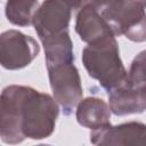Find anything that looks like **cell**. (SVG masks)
<instances>
[{"instance_id":"7a4b0ae2","label":"cell","mask_w":146,"mask_h":146,"mask_svg":"<svg viewBox=\"0 0 146 146\" xmlns=\"http://www.w3.org/2000/svg\"><path fill=\"white\" fill-rule=\"evenodd\" d=\"M82 64L88 75L97 80L107 92L119 87L128 74L120 57L115 35L88 43L82 50Z\"/></svg>"},{"instance_id":"8992f818","label":"cell","mask_w":146,"mask_h":146,"mask_svg":"<svg viewBox=\"0 0 146 146\" xmlns=\"http://www.w3.org/2000/svg\"><path fill=\"white\" fill-rule=\"evenodd\" d=\"M39 52L38 42L17 30H8L0 35V62L6 70L16 71L26 67Z\"/></svg>"},{"instance_id":"7c38bea8","label":"cell","mask_w":146,"mask_h":146,"mask_svg":"<svg viewBox=\"0 0 146 146\" xmlns=\"http://www.w3.org/2000/svg\"><path fill=\"white\" fill-rule=\"evenodd\" d=\"M123 83L146 92V50L140 51L132 59Z\"/></svg>"},{"instance_id":"52a82bcc","label":"cell","mask_w":146,"mask_h":146,"mask_svg":"<svg viewBox=\"0 0 146 146\" xmlns=\"http://www.w3.org/2000/svg\"><path fill=\"white\" fill-rule=\"evenodd\" d=\"M89 137L94 145H146V124L137 121L108 124L91 130Z\"/></svg>"},{"instance_id":"5b68a950","label":"cell","mask_w":146,"mask_h":146,"mask_svg":"<svg viewBox=\"0 0 146 146\" xmlns=\"http://www.w3.org/2000/svg\"><path fill=\"white\" fill-rule=\"evenodd\" d=\"M86 0H44L38 8L33 26L42 41L47 38L68 32L72 14L78 11Z\"/></svg>"},{"instance_id":"ba28073f","label":"cell","mask_w":146,"mask_h":146,"mask_svg":"<svg viewBox=\"0 0 146 146\" xmlns=\"http://www.w3.org/2000/svg\"><path fill=\"white\" fill-rule=\"evenodd\" d=\"M75 32L83 42L90 43L107 35H114L108 24L99 15L92 0H86L76 11Z\"/></svg>"},{"instance_id":"6da1fadb","label":"cell","mask_w":146,"mask_h":146,"mask_svg":"<svg viewBox=\"0 0 146 146\" xmlns=\"http://www.w3.org/2000/svg\"><path fill=\"white\" fill-rule=\"evenodd\" d=\"M58 114V103L49 94L27 86H7L0 96L1 140L15 145L26 138H48L55 131Z\"/></svg>"},{"instance_id":"3957f363","label":"cell","mask_w":146,"mask_h":146,"mask_svg":"<svg viewBox=\"0 0 146 146\" xmlns=\"http://www.w3.org/2000/svg\"><path fill=\"white\" fill-rule=\"evenodd\" d=\"M92 3L115 36L146 41V0H92Z\"/></svg>"},{"instance_id":"277c9868","label":"cell","mask_w":146,"mask_h":146,"mask_svg":"<svg viewBox=\"0 0 146 146\" xmlns=\"http://www.w3.org/2000/svg\"><path fill=\"white\" fill-rule=\"evenodd\" d=\"M46 67L52 96L63 108L64 114L70 115L83 96L81 78L74 65V57L46 62Z\"/></svg>"},{"instance_id":"8fae6325","label":"cell","mask_w":146,"mask_h":146,"mask_svg":"<svg viewBox=\"0 0 146 146\" xmlns=\"http://www.w3.org/2000/svg\"><path fill=\"white\" fill-rule=\"evenodd\" d=\"M39 8L38 0H7L5 14L9 23L16 26H29Z\"/></svg>"},{"instance_id":"9c48e42d","label":"cell","mask_w":146,"mask_h":146,"mask_svg":"<svg viewBox=\"0 0 146 146\" xmlns=\"http://www.w3.org/2000/svg\"><path fill=\"white\" fill-rule=\"evenodd\" d=\"M107 96L110 108L114 115L124 116L146 111V92L131 88L123 82L108 91Z\"/></svg>"},{"instance_id":"30bf717a","label":"cell","mask_w":146,"mask_h":146,"mask_svg":"<svg viewBox=\"0 0 146 146\" xmlns=\"http://www.w3.org/2000/svg\"><path fill=\"white\" fill-rule=\"evenodd\" d=\"M111 113L110 105L102 98L87 97L78 104L75 117L80 125L90 130H97L111 124Z\"/></svg>"}]
</instances>
